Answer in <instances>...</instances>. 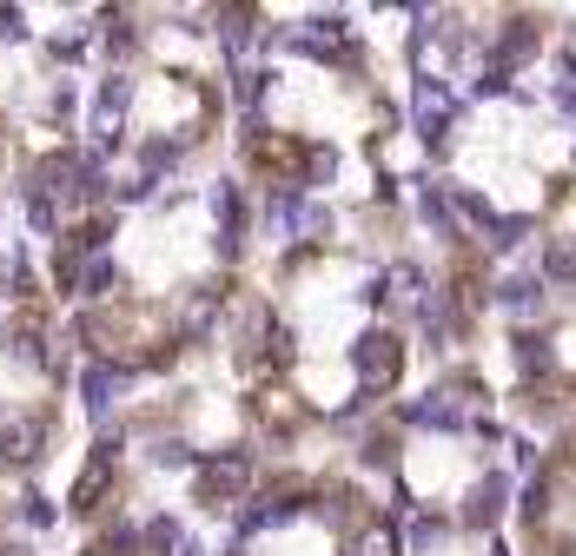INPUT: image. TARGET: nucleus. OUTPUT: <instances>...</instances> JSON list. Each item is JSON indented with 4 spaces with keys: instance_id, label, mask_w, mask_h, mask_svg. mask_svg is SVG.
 <instances>
[{
    "instance_id": "1",
    "label": "nucleus",
    "mask_w": 576,
    "mask_h": 556,
    "mask_svg": "<svg viewBox=\"0 0 576 556\" xmlns=\"http://www.w3.org/2000/svg\"><path fill=\"white\" fill-rule=\"evenodd\" d=\"M245 484H253V457H238V450H232V457L199 464V504H212V510H219V504H232Z\"/></svg>"
},
{
    "instance_id": "2",
    "label": "nucleus",
    "mask_w": 576,
    "mask_h": 556,
    "mask_svg": "<svg viewBox=\"0 0 576 556\" xmlns=\"http://www.w3.org/2000/svg\"><path fill=\"white\" fill-rule=\"evenodd\" d=\"M352 365H358V378H365L371 391H384V384L397 378V365H404V345H397L391 332H371V338H358Z\"/></svg>"
},
{
    "instance_id": "3",
    "label": "nucleus",
    "mask_w": 576,
    "mask_h": 556,
    "mask_svg": "<svg viewBox=\"0 0 576 556\" xmlns=\"http://www.w3.org/2000/svg\"><path fill=\"white\" fill-rule=\"evenodd\" d=\"M113 450H120V444H100V450H94V464L79 470V484H73V510H79V517H94V510H100L107 477H113Z\"/></svg>"
},
{
    "instance_id": "4",
    "label": "nucleus",
    "mask_w": 576,
    "mask_h": 556,
    "mask_svg": "<svg viewBox=\"0 0 576 556\" xmlns=\"http://www.w3.org/2000/svg\"><path fill=\"white\" fill-rule=\"evenodd\" d=\"M40 437H47L40 418H8V424H0V457H8V464H34Z\"/></svg>"
},
{
    "instance_id": "5",
    "label": "nucleus",
    "mask_w": 576,
    "mask_h": 556,
    "mask_svg": "<svg viewBox=\"0 0 576 556\" xmlns=\"http://www.w3.org/2000/svg\"><path fill=\"white\" fill-rule=\"evenodd\" d=\"M498 497H504V477H490V484H477V497H470V523H490V517H498Z\"/></svg>"
},
{
    "instance_id": "6",
    "label": "nucleus",
    "mask_w": 576,
    "mask_h": 556,
    "mask_svg": "<svg viewBox=\"0 0 576 556\" xmlns=\"http://www.w3.org/2000/svg\"><path fill=\"white\" fill-rule=\"evenodd\" d=\"M358 556H397V530H391V523H365Z\"/></svg>"
},
{
    "instance_id": "7",
    "label": "nucleus",
    "mask_w": 576,
    "mask_h": 556,
    "mask_svg": "<svg viewBox=\"0 0 576 556\" xmlns=\"http://www.w3.org/2000/svg\"><path fill=\"white\" fill-rule=\"evenodd\" d=\"M550 272L556 279H576V246H550Z\"/></svg>"
}]
</instances>
